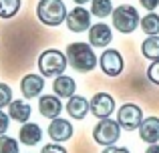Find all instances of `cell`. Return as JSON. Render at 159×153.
<instances>
[{
  "mask_svg": "<svg viewBox=\"0 0 159 153\" xmlns=\"http://www.w3.org/2000/svg\"><path fill=\"white\" fill-rule=\"evenodd\" d=\"M40 153H66V149L61 145V143H48V145L43 147Z\"/></svg>",
  "mask_w": 159,
  "mask_h": 153,
  "instance_id": "obj_26",
  "label": "cell"
},
{
  "mask_svg": "<svg viewBox=\"0 0 159 153\" xmlns=\"http://www.w3.org/2000/svg\"><path fill=\"white\" fill-rule=\"evenodd\" d=\"M103 153H131L127 147H115V145H109Z\"/></svg>",
  "mask_w": 159,
  "mask_h": 153,
  "instance_id": "obj_29",
  "label": "cell"
},
{
  "mask_svg": "<svg viewBox=\"0 0 159 153\" xmlns=\"http://www.w3.org/2000/svg\"><path fill=\"white\" fill-rule=\"evenodd\" d=\"M62 111V103H61V97L57 95H43L39 99V113L47 119H54L58 117Z\"/></svg>",
  "mask_w": 159,
  "mask_h": 153,
  "instance_id": "obj_13",
  "label": "cell"
},
{
  "mask_svg": "<svg viewBox=\"0 0 159 153\" xmlns=\"http://www.w3.org/2000/svg\"><path fill=\"white\" fill-rule=\"evenodd\" d=\"M101 69H103V73L109 77H117V75H121V71H123V56H121V52L119 51H115V48H107L105 52L101 55Z\"/></svg>",
  "mask_w": 159,
  "mask_h": 153,
  "instance_id": "obj_9",
  "label": "cell"
},
{
  "mask_svg": "<svg viewBox=\"0 0 159 153\" xmlns=\"http://www.w3.org/2000/svg\"><path fill=\"white\" fill-rule=\"evenodd\" d=\"M30 105L24 101H20V99H12V103L8 105V117L12 119V121H18V123H26L28 119H30Z\"/></svg>",
  "mask_w": 159,
  "mask_h": 153,
  "instance_id": "obj_18",
  "label": "cell"
},
{
  "mask_svg": "<svg viewBox=\"0 0 159 153\" xmlns=\"http://www.w3.org/2000/svg\"><path fill=\"white\" fill-rule=\"evenodd\" d=\"M66 65H69L66 55L61 52V51H57V48H47V51L39 56V71L44 79L65 75Z\"/></svg>",
  "mask_w": 159,
  "mask_h": 153,
  "instance_id": "obj_3",
  "label": "cell"
},
{
  "mask_svg": "<svg viewBox=\"0 0 159 153\" xmlns=\"http://www.w3.org/2000/svg\"><path fill=\"white\" fill-rule=\"evenodd\" d=\"M145 153H159V143H151V145L145 149Z\"/></svg>",
  "mask_w": 159,
  "mask_h": 153,
  "instance_id": "obj_30",
  "label": "cell"
},
{
  "mask_svg": "<svg viewBox=\"0 0 159 153\" xmlns=\"http://www.w3.org/2000/svg\"><path fill=\"white\" fill-rule=\"evenodd\" d=\"M52 91L57 97L61 99H70L77 91V85H75V79L73 77H66V75H58L54 77V83H52Z\"/></svg>",
  "mask_w": 159,
  "mask_h": 153,
  "instance_id": "obj_16",
  "label": "cell"
},
{
  "mask_svg": "<svg viewBox=\"0 0 159 153\" xmlns=\"http://www.w3.org/2000/svg\"><path fill=\"white\" fill-rule=\"evenodd\" d=\"M91 14L97 18H107L109 14H113L111 0H91Z\"/></svg>",
  "mask_w": 159,
  "mask_h": 153,
  "instance_id": "obj_21",
  "label": "cell"
},
{
  "mask_svg": "<svg viewBox=\"0 0 159 153\" xmlns=\"http://www.w3.org/2000/svg\"><path fill=\"white\" fill-rule=\"evenodd\" d=\"M139 137H141V141L149 143V145L159 141V119L157 117H149V119H143V121H141Z\"/></svg>",
  "mask_w": 159,
  "mask_h": 153,
  "instance_id": "obj_15",
  "label": "cell"
},
{
  "mask_svg": "<svg viewBox=\"0 0 159 153\" xmlns=\"http://www.w3.org/2000/svg\"><path fill=\"white\" fill-rule=\"evenodd\" d=\"M8 125H10V117L0 109V135H4L8 131Z\"/></svg>",
  "mask_w": 159,
  "mask_h": 153,
  "instance_id": "obj_27",
  "label": "cell"
},
{
  "mask_svg": "<svg viewBox=\"0 0 159 153\" xmlns=\"http://www.w3.org/2000/svg\"><path fill=\"white\" fill-rule=\"evenodd\" d=\"M75 4H79V6H81V4H87V2H91V0H73Z\"/></svg>",
  "mask_w": 159,
  "mask_h": 153,
  "instance_id": "obj_31",
  "label": "cell"
},
{
  "mask_svg": "<svg viewBox=\"0 0 159 153\" xmlns=\"http://www.w3.org/2000/svg\"><path fill=\"white\" fill-rule=\"evenodd\" d=\"M40 139H43V129H40L36 123H30V121L22 123V127H20V131H18V141L22 143V145L32 147V145H36V143H40Z\"/></svg>",
  "mask_w": 159,
  "mask_h": 153,
  "instance_id": "obj_14",
  "label": "cell"
},
{
  "mask_svg": "<svg viewBox=\"0 0 159 153\" xmlns=\"http://www.w3.org/2000/svg\"><path fill=\"white\" fill-rule=\"evenodd\" d=\"M66 61L79 73H89L97 65V56L93 52V47L87 43H70L66 47Z\"/></svg>",
  "mask_w": 159,
  "mask_h": 153,
  "instance_id": "obj_1",
  "label": "cell"
},
{
  "mask_svg": "<svg viewBox=\"0 0 159 153\" xmlns=\"http://www.w3.org/2000/svg\"><path fill=\"white\" fill-rule=\"evenodd\" d=\"M36 16L44 26H58L66 20V6L62 0H40L36 4Z\"/></svg>",
  "mask_w": 159,
  "mask_h": 153,
  "instance_id": "obj_2",
  "label": "cell"
},
{
  "mask_svg": "<svg viewBox=\"0 0 159 153\" xmlns=\"http://www.w3.org/2000/svg\"><path fill=\"white\" fill-rule=\"evenodd\" d=\"M141 52H143L145 59L149 61H157L159 59V36L157 34H151L143 40L141 44Z\"/></svg>",
  "mask_w": 159,
  "mask_h": 153,
  "instance_id": "obj_19",
  "label": "cell"
},
{
  "mask_svg": "<svg viewBox=\"0 0 159 153\" xmlns=\"http://www.w3.org/2000/svg\"><path fill=\"white\" fill-rule=\"evenodd\" d=\"M0 153H20L18 151V139L0 135Z\"/></svg>",
  "mask_w": 159,
  "mask_h": 153,
  "instance_id": "obj_23",
  "label": "cell"
},
{
  "mask_svg": "<svg viewBox=\"0 0 159 153\" xmlns=\"http://www.w3.org/2000/svg\"><path fill=\"white\" fill-rule=\"evenodd\" d=\"M141 121H143V111H141V107L135 105V103H125V105L117 111V123H119L121 129H125V131L139 129Z\"/></svg>",
  "mask_w": 159,
  "mask_h": 153,
  "instance_id": "obj_6",
  "label": "cell"
},
{
  "mask_svg": "<svg viewBox=\"0 0 159 153\" xmlns=\"http://www.w3.org/2000/svg\"><path fill=\"white\" fill-rule=\"evenodd\" d=\"M89 107H91L95 117L107 119V117H111V113L115 111V99L109 93H97V95H93V99L89 101Z\"/></svg>",
  "mask_w": 159,
  "mask_h": 153,
  "instance_id": "obj_8",
  "label": "cell"
},
{
  "mask_svg": "<svg viewBox=\"0 0 159 153\" xmlns=\"http://www.w3.org/2000/svg\"><path fill=\"white\" fill-rule=\"evenodd\" d=\"M147 77H149V81H151L153 85H159V59H157V61H153V63L149 65V69H147Z\"/></svg>",
  "mask_w": 159,
  "mask_h": 153,
  "instance_id": "obj_25",
  "label": "cell"
},
{
  "mask_svg": "<svg viewBox=\"0 0 159 153\" xmlns=\"http://www.w3.org/2000/svg\"><path fill=\"white\" fill-rule=\"evenodd\" d=\"M111 40H113V32L105 22H97L89 28V44L91 47L103 48V47H107Z\"/></svg>",
  "mask_w": 159,
  "mask_h": 153,
  "instance_id": "obj_12",
  "label": "cell"
},
{
  "mask_svg": "<svg viewBox=\"0 0 159 153\" xmlns=\"http://www.w3.org/2000/svg\"><path fill=\"white\" fill-rule=\"evenodd\" d=\"M141 30L145 32L147 36L151 34H159V16L155 12H149V14H145L143 18H141Z\"/></svg>",
  "mask_w": 159,
  "mask_h": 153,
  "instance_id": "obj_20",
  "label": "cell"
},
{
  "mask_svg": "<svg viewBox=\"0 0 159 153\" xmlns=\"http://www.w3.org/2000/svg\"><path fill=\"white\" fill-rule=\"evenodd\" d=\"M89 101H87L85 97H81V95H73V97L69 99V103H66V113L70 115L73 119H85V115L89 113Z\"/></svg>",
  "mask_w": 159,
  "mask_h": 153,
  "instance_id": "obj_17",
  "label": "cell"
},
{
  "mask_svg": "<svg viewBox=\"0 0 159 153\" xmlns=\"http://www.w3.org/2000/svg\"><path fill=\"white\" fill-rule=\"evenodd\" d=\"M44 89V77L43 75H24L22 81H20V93H22L24 99H34L43 93Z\"/></svg>",
  "mask_w": 159,
  "mask_h": 153,
  "instance_id": "obj_10",
  "label": "cell"
},
{
  "mask_svg": "<svg viewBox=\"0 0 159 153\" xmlns=\"http://www.w3.org/2000/svg\"><path fill=\"white\" fill-rule=\"evenodd\" d=\"M22 0H0V18H12L18 14Z\"/></svg>",
  "mask_w": 159,
  "mask_h": 153,
  "instance_id": "obj_22",
  "label": "cell"
},
{
  "mask_svg": "<svg viewBox=\"0 0 159 153\" xmlns=\"http://www.w3.org/2000/svg\"><path fill=\"white\" fill-rule=\"evenodd\" d=\"M139 4L145 8V10L151 12V10H155V8L159 6V0H139Z\"/></svg>",
  "mask_w": 159,
  "mask_h": 153,
  "instance_id": "obj_28",
  "label": "cell"
},
{
  "mask_svg": "<svg viewBox=\"0 0 159 153\" xmlns=\"http://www.w3.org/2000/svg\"><path fill=\"white\" fill-rule=\"evenodd\" d=\"M12 103V89L6 83H0V109L8 107Z\"/></svg>",
  "mask_w": 159,
  "mask_h": 153,
  "instance_id": "obj_24",
  "label": "cell"
},
{
  "mask_svg": "<svg viewBox=\"0 0 159 153\" xmlns=\"http://www.w3.org/2000/svg\"><path fill=\"white\" fill-rule=\"evenodd\" d=\"M121 137V125L117 121H113V119H101V121L95 125L93 129V139L99 143V145H115L117 141H119Z\"/></svg>",
  "mask_w": 159,
  "mask_h": 153,
  "instance_id": "obj_5",
  "label": "cell"
},
{
  "mask_svg": "<svg viewBox=\"0 0 159 153\" xmlns=\"http://www.w3.org/2000/svg\"><path fill=\"white\" fill-rule=\"evenodd\" d=\"M66 26L73 32H85L91 28V12L83 6H75L70 12H66Z\"/></svg>",
  "mask_w": 159,
  "mask_h": 153,
  "instance_id": "obj_7",
  "label": "cell"
},
{
  "mask_svg": "<svg viewBox=\"0 0 159 153\" xmlns=\"http://www.w3.org/2000/svg\"><path fill=\"white\" fill-rule=\"evenodd\" d=\"M48 137H51L54 143L69 141V139L73 137V125H70L66 119L54 117L51 121V125H48Z\"/></svg>",
  "mask_w": 159,
  "mask_h": 153,
  "instance_id": "obj_11",
  "label": "cell"
},
{
  "mask_svg": "<svg viewBox=\"0 0 159 153\" xmlns=\"http://www.w3.org/2000/svg\"><path fill=\"white\" fill-rule=\"evenodd\" d=\"M139 22H141L139 12H137L133 6L121 4V6L113 8V26H115L119 32L129 34V32H133L137 26H139Z\"/></svg>",
  "mask_w": 159,
  "mask_h": 153,
  "instance_id": "obj_4",
  "label": "cell"
}]
</instances>
